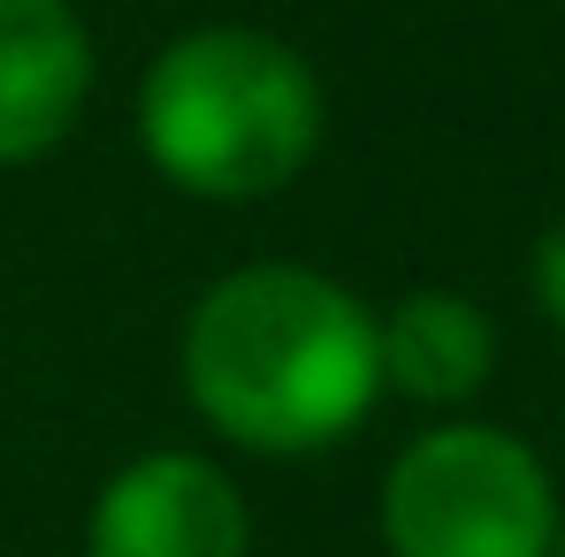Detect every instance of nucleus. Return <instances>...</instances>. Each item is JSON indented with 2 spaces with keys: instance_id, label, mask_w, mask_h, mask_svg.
I'll return each mask as SVG.
<instances>
[{
  "instance_id": "obj_7",
  "label": "nucleus",
  "mask_w": 565,
  "mask_h": 557,
  "mask_svg": "<svg viewBox=\"0 0 565 557\" xmlns=\"http://www.w3.org/2000/svg\"><path fill=\"white\" fill-rule=\"evenodd\" d=\"M527 298H535V313L565 336V222H551L535 237V253H527Z\"/></svg>"
},
{
  "instance_id": "obj_8",
  "label": "nucleus",
  "mask_w": 565,
  "mask_h": 557,
  "mask_svg": "<svg viewBox=\"0 0 565 557\" xmlns=\"http://www.w3.org/2000/svg\"><path fill=\"white\" fill-rule=\"evenodd\" d=\"M551 557H565V519H558V550H551Z\"/></svg>"
},
{
  "instance_id": "obj_4",
  "label": "nucleus",
  "mask_w": 565,
  "mask_h": 557,
  "mask_svg": "<svg viewBox=\"0 0 565 557\" xmlns=\"http://www.w3.org/2000/svg\"><path fill=\"white\" fill-rule=\"evenodd\" d=\"M85 557H253V496L206 451H138L99 481Z\"/></svg>"
},
{
  "instance_id": "obj_1",
  "label": "nucleus",
  "mask_w": 565,
  "mask_h": 557,
  "mask_svg": "<svg viewBox=\"0 0 565 557\" xmlns=\"http://www.w3.org/2000/svg\"><path fill=\"white\" fill-rule=\"evenodd\" d=\"M177 382L230 451L321 459L382 405L375 306L306 260L222 268L177 329Z\"/></svg>"
},
{
  "instance_id": "obj_6",
  "label": "nucleus",
  "mask_w": 565,
  "mask_h": 557,
  "mask_svg": "<svg viewBox=\"0 0 565 557\" xmlns=\"http://www.w3.org/2000/svg\"><path fill=\"white\" fill-rule=\"evenodd\" d=\"M382 397H405L420 413H467L497 382V321L489 306L451 282H413L375 313Z\"/></svg>"
},
{
  "instance_id": "obj_2",
  "label": "nucleus",
  "mask_w": 565,
  "mask_h": 557,
  "mask_svg": "<svg viewBox=\"0 0 565 557\" xmlns=\"http://www.w3.org/2000/svg\"><path fill=\"white\" fill-rule=\"evenodd\" d=\"M130 130L169 191L199 206H260L321 161L329 93L282 31L191 23L153 46Z\"/></svg>"
},
{
  "instance_id": "obj_5",
  "label": "nucleus",
  "mask_w": 565,
  "mask_h": 557,
  "mask_svg": "<svg viewBox=\"0 0 565 557\" xmlns=\"http://www.w3.org/2000/svg\"><path fill=\"white\" fill-rule=\"evenodd\" d=\"M99 46L77 0H0V169L62 153L93 107Z\"/></svg>"
},
{
  "instance_id": "obj_3",
  "label": "nucleus",
  "mask_w": 565,
  "mask_h": 557,
  "mask_svg": "<svg viewBox=\"0 0 565 557\" xmlns=\"http://www.w3.org/2000/svg\"><path fill=\"white\" fill-rule=\"evenodd\" d=\"M558 481L543 451L497 420L420 428L375 489V535L390 557H551Z\"/></svg>"
}]
</instances>
